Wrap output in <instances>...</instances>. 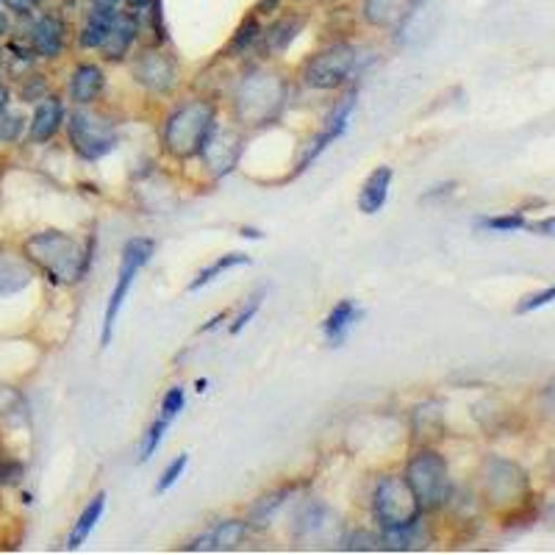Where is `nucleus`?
<instances>
[{"label": "nucleus", "mask_w": 555, "mask_h": 555, "mask_svg": "<svg viewBox=\"0 0 555 555\" xmlns=\"http://www.w3.org/2000/svg\"><path fill=\"white\" fill-rule=\"evenodd\" d=\"M26 256L53 284H76L89 270L87 250L62 231H39L28 236Z\"/></svg>", "instance_id": "obj_1"}, {"label": "nucleus", "mask_w": 555, "mask_h": 555, "mask_svg": "<svg viewBox=\"0 0 555 555\" xmlns=\"http://www.w3.org/2000/svg\"><path fill=\"white\" fill-rule=\"evenodd\" d=\"M286 83L272 69L256 67L240 81L234 92L236 120L245 126H267L284 108Z\"/></svg>", "instance_id": "obj_2"}, {"label": "nucleus", "mask_w": 555, "mask_h": 555, "mask_svg": "<svg viewBox=\"0 0 555 555\" xmlns=\"http://www.w3.org/2000/svg\"><path fill=\"white\" fill-rule=\"evenodd\" d=\"M217 108L208 101H190L178 106L176 112L167 117L165 133H162V142H165V151L172 158H192L201 153L203 142L211 133V128L217 126Z\"/></svg>", "instance_id": "obj_3"}, {"label": "nucleus", "mask_w": 555, "mask_h": 555, "mask_svg": "<svg viewBox=\"0 0 555 555\" xmlns=\"http://www.w3.org/2000/svg\"><path fill=\"white\" fill-rule=\"evenodd\" d=\"M370 59H373L370 51L359 48V44H331V48H325V51H320L314 59L306 62L304 78L314 89H336L359 76L361 69L370 64Z\"/></svg>", "instance_id": "obj_4"}, {"label": "nucleus", "mask_w": 555, "mask_h": 555, "mask_svg": "<svg viewBox=\"0 0 555 555\" xmlns=\"http://www.w3.org/2000/svg\"><path fill=\"white\" fill-rule=\"evenodd\" d=\"M405 483L414 492L416 503L423 512H434L439 505H444L450 492L448 478V461L436 450H420L411 455L409 467H405Z\"/></svg>", "instance_id": "obj_5"}, {"label": "nucleus", "mask_w": 555, "mask_h": 555, "mask_svg": "<svg viewBox=\"0 0 555 555\" xmlns=\"http://www.w3.org/2000/svg\"><path fill=\"white\" fill-rule=\"evenodd\" d=\"M153 240H145V236H137V240H128L126 247H122V259H120V272H117V284H114L112 297H108L106 317H103V334H101V347L112 345V331L114 322H117V314H120L122 304H126L128 289H131L133 278L139 275V270L151 261Z\"/></svg>", "instance_id": "obj_6"}, {"label": "nucleus", "mask_w": 555, "mask_h": 555, "mask_svg": "<svg viewBox=\"0 0 555 555\" xmlns=\"http://www.w3.org/2000/svg\"><path fill=\"white\" fill-rule=\"evenodd\" d=\"M373 512L384 533L386 530L409 528V525L420 522V517H423V508H420L414 492H411L403 478L380 480L378 489H375Z\"/></svg>", "instance_id": "obj_7"}, {"label": "nucleus", "mask_w": 555, "mask_h": 555, "mask_svg": "<svg viewBox=\"0 0 555 555\" xmlns=\"http://www.w3.org/2000/svg\"><path fill=\"white\" fill-rule=\"evenodd\" d=\"M69 142L76 147V153L87 162H95L103 158L106 153L114 151L117 145V137H114V128L108 126L103 117L92 112H76L69 114Z\"/></svg>", "instance_id": "obj_8"}, {"label": "nucleus", "mask_w": 555, "mask_h": 555, "mask_svg": "<svg viewBox=\"0 0 555 555\" xmlns=\"http://www.w3.org/2000/svg\"><path fill=\"white\" fill-rule=\"evenodd\" d=\"M483 492L494 505H512L528 498V478L512 461L492 459L486 464Z\"/></svg>", "instance_id": "obj_9"}, {"label": "nucleus", "mask_w": 555, "mask_h": 555, "mask_svg": "<svg viewBox=\"0 0 555 555\" xmlns=\"http://www.w3.org/2000/svg\"><path fill=\"white\" fill-rule=\"evenodd\" d=\"M206 167L215 176H228V172L234 170L240 165L242 158V137L236 131H228V128H211V133L203 142L201 153Z\"/></svg>", "instance_id": "obj_10"}, {"label": "nucleus", "mask_w": 555, "mask_h": 555, "mask_svg": "<svg viewBox=\"0 0 555 555\" xmlns=\"http://www.w3.org/2000/svg\"><path fill=\"white\" fill-rule=\"evenodd\" d=\"M131 73L133 78H137V83H142V87L151 89V92H167V89L176 87L178 81V64L162 51L139 53Z\"/></svg>", "instance_id": "obj_11"}, {"label": "nucleus", "mask_w": 555, "mask_h": 555, "mask_svg": "<svg viewBox=\"0 0 555 555\" xmlns=\"http://www.w3.org/2000/svg\"><path fill=\"white\" fill-rule=\"evenodd\" d=\"M139 37V17L137 12H114L112 26H108L106 39L101 44V53L106 62H120V59L128 56L131 44L137 42Z\"/></svg>", "instance_id": "obj_12"}, {"label": "nucleus", "mask_w": 555, "mask_h": 555, "mask_svg": "<svg viewBox=\"0 0 555 555\" xmlns=\"http://www.w3.org/2000/svg\"><path fill=\"white\" fill-rule=\"evenodd\" d=\"M306 23H309V20H306L304 14L292 12V14H284L281 20H275L272 26H267V31L261 28V34H259L261 51H264L267 56H278V53H284L286 48L295 42L297 34L304 31Z\"/></svg>", "instance_id": "obj_13"}, {"label": "nucleus", "mask_w": 555, "mask_h": 555, "mask_svg": "<svg viewBox=\"0 0 555 555\" xmlns=\"http://www.w3.org/2000/svg\"><path fill=\"white\" fill-rule=\"evenodd\" d=\"M64 34L67 26L56 14H42L31 28V51L39 59H56L64 48Z\"/></svg>", "instance_id": "obj_14"}, {"label": "nucleus", "mask_w": 555, "mask_h": 555, "mask_svg": "<svg viewBox=\"0 0 555 555\" xmlns=\"http://www.w3.org/2000/svg\"><path fill=\"white\" fill-rule=\"evenodd\" d=\"M247 537V525L240 519H228L220 522L217 528H211L208 533H203V539H197L195 544H190L186 550H236Z\"/></svg>", "instance_id": "obj_15"}, {"label": "nucleus", "mask_w": 555, "mask_h": 555, "mask_svg": "<svg viewBox=\"0 0 555 555\" xmlns=\"http://www.w3.org/2000/svg\"><path fill=\"white\" fill-rule=\"evenodd\" d=\"M103 69L98 64H81L73 73V81H69V98L78 103V106H87V103L98 101L103 92Z\"/></svg>", "instance_id": "obj_16"}, {"label": "nucleus", "mask_w": 555, "mask_h": 555, "mask_svg": "<svg viewBox=\"0 0 555 555\" xmlns=\"http://www.w3.org/2000/svg\"><path fill=\"white\" fill-rule=\"evenodd\" d=\"M64 122V106L59 98H44L42 103L34 112L31 120V139L34 142H48V139L56 137V131Z\"/></svg>", "instance_id": "obj_17"}, {"label": "nucleus", "mask_w": 555, "mask_h": 555, "mask_svg": "<svg viewBox=\"0 0 555 555\" xmlns=\"http://www.w3.org/2000/svg\"><path fill=\"white\" fill-rule=\"evenodd\" d=\"M389 186H391L389 167H378V170L370 172V178L364 181L359 195L361 211H364V215H378L380 208H384L386 197H389Z\"/></svg>", "instance_id": "obj_18"}, {"label": "nucleus", "mask_w": 555, "mask_h": 555, "mask_svg": "<svg viewBox=\"0 0 555 555\" xmlns=\"http://www.w3.org/2000/svg\"><path fill=\"white\" fill-rule=\"evenodd\" d=\"M361 17L375 28H386L405 17L403 0H361Z\"/></svg>", "instance_id": "obj_19"}, {"label": "nucleus", "mask_w": 555, "mask_h": 555, "mask_svg": "<svg viewBox=\"0 0 555 555\" xmlns=\"http://www.w3.org/2000/svg\"><path fill=\"white\" fill-rule=\"evenodd\" d=\"M114 12H117V9L92 7V12H89L87 23H83V28H81V37H78V44H81L83 51L101 48L103 39H106V34H108V26H112Z\"/></svg>", "instance_id": "obj_20"}, {"label": "nucleus", "mask_w": 555, "mask_h": 555, "mask_svg": "<svg viewBox=\"0 0 555 555\" xmlns=\"http://www.w3.org/2000/svg\"><path fill=\"white\" fill-rule=\"evenodd\" d=\"M356 317H359V309H356L353 300H341L334 306V311L325 320V336H328L331 345H341L347 339L350 328L356 325Z\"/></svg>", "instance_id": "obj_21"}, {"label": "nucleus", "mask_w": 555, "mask_h": 555, "mask_svg": "<svg viewBox=\"0 0 555 555\" xmlns=\"http://www.w3.org/2000/svg\"><path fill=\"white\" fill-rule=\"evenodd\" d=\"M103 508H106V494L101 492V494H95V498L89 500L87 508H83L81 517H78L76 528H73V533H69V539H67V547H69V550L81 547V544L87 542L89 533H92V530H95L98 519H101Z\"/></svg>", "instance_id": "obj_22"}, {"label": "nucleus", "mask_w": 555, "mask_h": 555, "mask_svg": "<svg viewBox=\"0 0 555 555\" xmlns=\"http://www.w3.org/2000/svg\"><path fill=\"white\" fill-rule=\"evenodd\" d=\"M28 284H31V270L20 259L0 256V297L14 295V292H20Z\"/></svg>", "instance_id": "obj_23"}, {"label": "nucleus", "mask_w": 555, "mask_h": 555, "mask_svg": "<svg viewBox=\"0 0 555 555\" xmlns=\"http://www.w3.org/2000/svg\"><path fill=\"white\" fill-rule=\"evenodd\" d=\"M242 264H250V259H247L245 253H228V256L217 259L211 267H206V270L197 272V278L190 284V292H197L201 286H208L211 281H215V278H220L222 272L234 270V267H242Z\"/></svg>", "instance_id": "obj_24"}, {"label": "nucleus", "mask_w": 555, "mask_h": 555, "mask_svg": "<svg viewBox=\"0 0 555 555\" xmlns=\"http://www.w3.org/2000/svg\"><path fill=\"white\" fill-rule=\"evenodd\" d=\"M259 34H261V23H259V14L253 12L250 17L242 23L240 28H236L234 39H231V44H228V56L236 59L242 56V53H247L253 48V44L259 42Z\"/></svg>", "instance_id": "obj_25"}, {"label": "nucleus", "mask_w": 555, "mask_h": 555, "mask_svg": "<svg viewBox=\"0 0 555 555\" xmlns=\"http://www.w3.org/2000/svg\"><path fill=\"white\" fill-rule=\"evenodd\" d=\"M353 108H356V95H347V98H341V103L339 106L334 108V114H331L328 117V128H325V137L331 139V142H334L336 137H341V131H345L347 128V120H350V114H353Z\"/></svg>", "instance_id": "obj_26"}, {"label": "nucleus", "mask_w": 555, "mask_h": 555, "mask_svg": "<svg viewBox=\"0 0 555 555\" xmlns=\"http://www.w3.org/2000/svg\"><path fill=\"white\" fill-rule=\"evenodd\" d=\"M167 428H170V423H167V420H162V416H158L156 423L151 425V430L145 434V442H142V455H139V461H142V464L156 455V450H158V444H162V439H165Z\"/></svg>", "instance_id": "obj_27"}, {"label": "nucleus", "mask_w": 555, "mask_h": 555, "mask_svg": "<svg viewBox=\"0 0 555 555\" xmlns=\"http://www.w3.org/2000/svg\"><path fill=\"white\" fill-rule=\"evenodd\" d=\"M186 461H190L186 455H178V459H172L170 464H167V469L162 473V478H158V483H156L158 494H165L172 483H178V478H181L183 469H186Z\"/></svg>", "instance_id": "obj_28"}, {"label": "nucleus", "mask_w": 555, "mask_h": 555, "mask_svg": "<svg viewBox=\"0 0 555 555\" xmlns=\"http://www.w3.org/2000/svg\"><path fill=\"white\" fill-rule=\"evenodd\" d=\"M480 228H489V231H503V234H512L525 228L522 215H503V217H489V220H480Z\"/></svg>", "instance_id": "obj_29"}, {"label": "nucleus", "mask_w": 555, "mask_h": 555, "mask_svg": "<svg viewBox=\"0 0 555 555\" xmlns=\"http://www.w3.org/2000/svg\"><path fill=\"white\" fill-rule=\"evenodd\" d=\"M181 409H183V389L181 386H172V389L165 395V400H162V420L172 423V420L181 414Z\"/></svg>", "instance_id": "obj_30"}, {"label": "nucleus", "mask_w": 555, "mask_h": 555, "mask_svg": "<svg viewBox=\"0 0 555 555\" xmlns=\"http://www.w3.org/2000/svg\"><path fill=\"white\" fill-rule=\"evenodd\" d=\"M261 297H264V292H256V295L253 297H247V304H245V309L240 311V317H236L234 322H231V334H240L242 328H245L247 322L253 320V317H256V311H259V306H261Z\"/></svg>", "instance_id": "obj_31"}, {"label": "nucleus", "mask_w": 555, "mask_h": 555, "mask_svg": "<svg viewBox=\"0 0 555 555\" xmlns=\"http://www.w3.org/2000/svg\"><path fill=\"white\" fill-rule=\"evenodd\" d=\"M20 128H23V120H20L17 114L0 112V142H12L20 133Z\"/></svg>", "instance_id": "obj_32"}, {"label": "nucleus", "mask_w": 555, "mask_h": 555, "mask_svg": "<svg viewBox=\"0 0 555 555\" xmlns=\"http://www.w3.org/2000/svg\"><path fill=\"white\" fill-rule=\"evenodd\" d=\"M553 297H555V289H544L542 295L525 297V304H519V311H522V314H528V311H533V309H542V306H547Z\"/></svg>", "instance_id": "obj_33"}, {"label": "nucleus", "mask_w": 555, "mask_h": 555, "mask_svg": "<svg viewBox=\"0 0 555 555\" xmlns=\"http://www.w3.org/2000/svg\"><path fill=\"white\" fill-rule=\"evenodd\" d=\"M350 550H378L380 547V539L373 537V533H359V537L350 539L347 544Z\"/></svg>", "instance_id": "obj_34"}, {"label": "nucleus", "mask_w": 555, "mask_h": 555, "mask_svg": "<svg viewBox=\"0 0 555 555\" xmlns=\"http://www.w3.org/2000/svg\"><path fill=\"white\" fill-rule=\"evenodd\" d=\"M3 3H7V7L12 9V12L28 14V12H34V9H37L39 3H42V0H3Z\"/></svg>", "instance_id": "obj_35"}, {"label": "nucleus", "mask_w": 555, "mask_h": 555, "mask_svg": "<svg viewBox=\"0 0 555 555\" xmlns=\"http://www.w3.org/2000/svg\"><path fill=\"white\" fill-rule=\"evenodd\" d=\"M275 7H278V0H261L259 7H256V14H270Z\"/></svg>", "instance_id": "obj_36"}, {"label": "nucleus", "mask_w": 555, "mask_h": 555, "mask_svg": "<svg viewBox=\"0 0 555 555\" xmlns=\"http://www.w3.org/2000/svg\"><path fill=\"white\" fill-rule=\"evenodd\" d=\"M92 7H101V9H117V7H120V0H92Z\"/></svg>", "instance_id": "obj_37"}, {"label": "nucleus", "mask_w": 555, "mask_h": 555, "mask_svg": "<svg viewBox=\"0 0 555 555\" xmlns=\"http://www.w3.org/2000/svg\"><path fill=\"white\" fill-rule=\"evenodd\" d=\"M9 26H12V23H9V14L0 12V37H7Z\"/></svg>", "instance_id": "obj_38"}, {"label": "nucleus", "mask_w": 555, "mask_h": 555, "mask_svg": "<svg viewBox=\"0 0 555 555\" xmlns=\"http://www.w3.org/2000/svg\"><path fill=\"white\" fill-rule=\"evenodd\" d=\"M7 103H9V89H7V87H0V112L7 108Z\"/></svg>", "instance_id": "obj_39"}, {"label": "nucleus", "mask_w": 555, "mask_h": 555, "mask_svg": "<svg viewBox=\"0 0 555 555\" xmlns=\"http://www.w3.org/2000/svg\"><path fill=\"white\" fill-rule=\"evenodd\" d=\"M145 3H147V0H128V7H133V9H142Z\"/></svg>", "instance_id": "obj_40"}, {"label": "nucleus", "mask_w": 555, "mask_h": 555, "mask_svg": "<svg viewBox=\"0 0 555 555\" xmlns=\"http://www.w3.org/2000/svg\"><path fill=\"white\" fill-rule=\"evenodd\" d=\"M297 3H306V0H297Z\"/></svg>", "instance_id": "obj_41"}, {"label": "nucleus", "mask_w": 555, "mask_h": 555, "mask_svg": "<svg viewBox=\"0 0 555 555\" xmlns=\"http://www.w3.org/2000/svg\"><path fill=\"white\" fill-rule=\"evenodd\" d=\"M0 459H7V455H3V453H0Z\"/></svg>", "instance_id": "obj_42"}]
</instances>
